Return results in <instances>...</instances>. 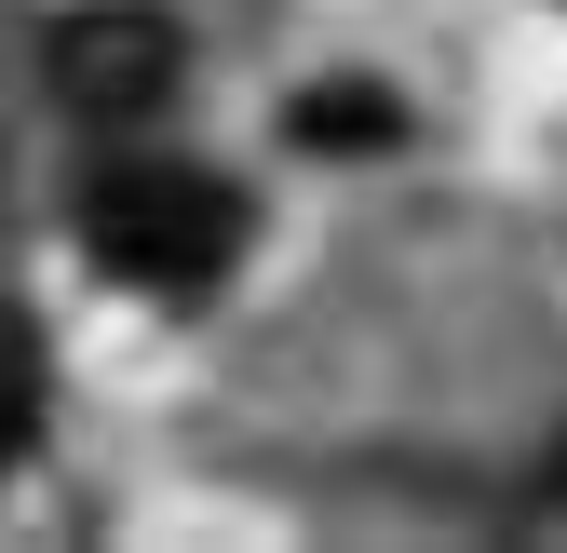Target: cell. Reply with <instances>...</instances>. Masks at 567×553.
Returning a JSON list of instances; mask_svg holds the SVG:
<instances>
[{
	"mask_svg": "<svg viewBox=\"0 0 567 553\" xmlns=\"http://www.w3.org/2000/svg\"><path fill=\"white\" fill-rule=\"evenodd\" d=\"M554 487H567V446H554Z\"/></svg>",
	"mask_w": 567,
	"mask_h": 553,
	"instance_id": "277c9868",
	"label": "cell"
},
{
	"mask_svg": "<svg viewBox=\"0 0 567 553\" xmlns=\"http://www.w3.org/2000/svg\"><path fill=\"white\" fill-rule=\"evenodd\" d=\"M244 230H257L244 189L203 176V163H95L82 176V243H95V270H122V284H150V298L230 284Z\"/></svg>",
	"mask_w": 567,
	"mask_h": 553,
	"instance_id": "6da1fadb",
	"label": "cell"
},
{
	"mask_svg": "<svg viewBox=\"0 0 567 553\" xmlns=\"http://www.w3.org/2000/svg\"><path fill=\"white\" fill-rule=\"evenodd\" d=\"M176 82H189V41L150 0H82L54 28V95L82 122H150V108H176Z\"/></svg>",
	"mask_w": 567,
	"mask_h": 553,
	"instance_id": "7a4b0ae2",
	"label": "cell"
},
{
	"mask_svg": "<svg viewBox=\"0 0 567 553\" xmlns=\"http://www.w3.org/2000/svg\"><path fill=\"white\" fill-rule=\"evenodd\" d=\"M298 135H392V108H379V95H311Z\"/></svg>",
	"mask_w": 567,
	"mask_h": 553,
	"instance_id": "3957f363",
	"label": "cell"
}]
</instances>
